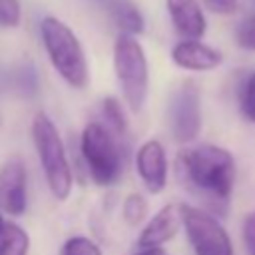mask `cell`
Returning <instances> with one entry per match:
<instances>
[{
  "mask_svg": "<svg viewBox=\"0 0 255 255\" xmlns=\"http://www.w3.org/2000/svg\"><path fill=\"white\" fill-rule=\"evenodd\" d=\"M175 171L181 185L207 203V211H227L235 183V159L231 151L215 143L181 149L175 159Z\"/></svg>",
  "mask_w": 255,
  "mask_h": 255,
  "instance_id": "cell-1",
  "label": "cell"
},
{
  "mask_svg": "<svg viewBox=\"0 0 255 255\" xmlns=\"http://www.w3.org/2000/svg\"><path fill=\"white\" fill-rule=\"evenodd\" d=\"M44 50L58 76L72 88L84 90L90 82V68L84 48L74 30L56 16H46L40 24Z\"/></svg>",
  "mask_w": 255,
  "mask_h": 255,
  "instance_id": "cell-2",
  "label": "cell"
},
{
  "mask_svg": "<svg viewBox=\"0 0 255 255\" xmlns=\"http://www.w3.org/2000/svg\"><path fill=\"white\" fill-rule=\"evenodd\" d=\"M32 141L48 183L50 193L58 201H66L72 193L74 175L68 163L66 147L56 124L50 120L46 112H38L32 120Z\"/></svg>",
  "mask_w": 255,
  "mask_h": 255,
  "instance_id": "cell-3",
  "label": "cell"
},
{
  "mask_svg": "<svg viewBox=\"0 0 255 255\" xmlns=\"http://www.w3.org/2000/svg\"><path fill=\"white\" fill-rule=\"evenodd\" d=\"M114 72L128 108L133 114L141 112L149 88V68L145 52L135 36L118 34L114 42Z\"/></svg>",
  "mask_w": 255,
  "mask_h": 255,
  "instance_id": "cell-4",
  "label": "cell"
},
{
  "mask_svg": "<svg viewBox=\"0 0 255 255\" xmlns=\"http://www.w3.org/2000/svg\"><path fill=\"white\" fill-rule=\"evenodd\" d=\"M82 157L92 181L100 187L114 185L122 175V151L116 143V135L100 122L86 124L80 137Z\"/></svg>",
  "mask_w": 255,
  "mask_h": 255,
  "instance_id": "cell-5",
  "label": "cell"
},
{
  "mask_svg": "<svg viewBox=\"0 0 255 255\" xmlns=\"http://www.w3.org/2000/svg\"><path fill=\"white\" fill-rule=\"evenodd\" d=\"M187 241L195 255H235L233 243L221 221L207 209L179 203Z\"/></svg>",
  "mask_w": 255,
  "mask_h": 255,
  "instance_id": "cell-6",
  "label": "cell"
},
{
  "mask_svg": "<svg viewBox=\"0 0 255 255\" xmlns=\"http://www.w3.org/2000/svg\"><path fill=\"white\" fill-rule=\"evenodd\" d=\"M167 124L175 141L189 143L201 131V94L193 80H183L169 98Z\"/></svg>",
  "mask_w": 255,
  "mask_h": 255,
  "instance_id": "cell-7",
  "label": "cell"
},
{
  "mask_svg": "<svg viewBox=\"0 0 255 255\" xmlns=\"http://www.w3.org/2000/svg\"><path fill=\"white\" fill-rule=\"evenodd\" d=\"M28 207V171L22 157L12 155L0 165V211L24 215Z\"/></svg>",
  "mask_w": 255,
  "mask_h": 255,
  "instance_id": "cell-8",
  "label": "cell"
},
{
  "mask_svg": "<svg viewBox=\"0 0 255 255\" xmlns=\"http://www.w3.org/2000/svg\"><path fill=\"white\" fill-rule=\"evenodd\" d=\"M135 171H137L143 187L151 195H157L165 189L169 165H167L165 149L157 139H147L137 147V151H135Z\"/></svg>",
  "mask_w": 255,
  "mask_h": 255,
  "instance_id": "cell-9",
  "label": "cell"
},
{
  "mask_svg": "<svg viewBox=\"0 0 255 255\" xmlns=\"http://www.w3.org/2000/svg\"><path fill=\"white\" fill-rule=\"evenodd\" d=\"M181 225H183L181 207L177 203H167L155 215H151V219L141 227L135 245H137V249L161 247L163 243L171 241L177 235Z\"/></svg>",
  "mask_w": 255,
  "mask_h": 255,
  "instance_id": "cell-10",
  "label": "cell"
},
{
  "mask_svg": "<svg viewBox=\"0 0 255 255\" xmlns=\"http://www.w3.org/2000/svg\"><path fill=\"white\" fill-rule=\"evenodd\" d=\"M171 60L177 68L187 72H209L221 66L223 54L201 40H181L171 48Z\"/></svg>",
  "mask_w": 255,
  "mask_h": 255,
  "instance_id": "cell-11",
  "label": "cell"
},
{
  "mask_svg": "<svg viewBox=\"0 0 255 255\" xmlns=\"http://www.w3.org/2000/svg\"><path fill=\"white\" fill-rule=\"evenodd\" d=\"M165 8L181 40H201L205 36L207 20L199 0H165Z\"/></svg>",
  "mask_w": 255,
  "mask_h": 255,
  "instance_id": "cell-12",
  "label": "cell"
},
{
  "mask_svg": "<svg viewBox=\"0 0 255 255\" xmlns=\"http://www.w3.org/2000/svg\"><path fill=\"white\" fill-rule=\"evenodd\" d=\"M100 4L108 12L112 22L120 28L122 34L137 36L145 30L143 16L131 0H100Z\"/></svg>",
  "mask_w": 255,
  "mask_h": 255,
  "instance_id": "cell-13",
  "label": "cell"
},
{
  "mask_svg": "<svg viewBox=\"0 0 255 255\" xmlns=\"http://www.w3.org/2000/svg\"><path fill=\"white\" fill-rule=\"evenodd\" d=\"M28 233L16 223H6L4 235L0 237V255H28Z\"/></svg>",
  "mask_w": 255,
  "mask_h": 255,
  "instance_id": "cell-14",
  "label": "cell"
},
{
  "mask_svg": "<svg viewBox=\"0 0 255 255\" xmlns=\"http://www.w3.org/2000/svg\"><path fill=\"white\" fill-rule=\"evenodd\" d=\"M102 116H104V120H106V128H108L114 135L122 137V135L126 133V129H128L126 112H124L122 104H120L116 98L108 96V98L102 100Z\"/></svg>",
  "mask_w": 255,
  "mask_h": 255,
  "instance_id": "cell-15",
  "label": "cell"
},
{
  "mask_svg": "<svg viewBox=\"0 0 255 255\" xmlns=\"http://www.w3.org/2000/svg\"><path fill=\"white\" fill-rule=\"evenodd\" d=\"M122 215H124V221L131 227L139 225L145 215H147V203L143 199V195L139 193H129L126 199H124V205H122Z\"/></svg>",
  "mask_w": 255,
  "mask_h": 255,
  "instance_id": "cell-16",
  "label": "cell"
},
{
  "mask_svg": "<svg viewBox=\"0 0 255 255\" xmlns=\"http://www.w3.org/2000/svg\"><path fill=\"white\" fill-rule=\"evenodd\" d=\"M62 255H104L100 245L84 235L68 237L62 245Z\"/></svg>",
  "mask_w": 255,
  "mask_h": 255,
  "instance_id": "cell-17",
  "label": "cell"
},
{
  "mask_svg": "<svg viewBox=\"0 0 255 255\" xmlns=\"http://www.w3.org/2000/svg\"><path fill=\"white\" fill-rule=\"evenodd\" d=\"M235 40L239 48L255 52V14L239 22V26L235 28Z\"/></svg>",
  "mask_w": 255,
  "mask_h": 255,
  "instance_id": "cell-18",
  "label": "cell"
},
{
  "mask_svg": "<svg viewBox=\"0 0 255 255\" xmlns=\"http://www.w3.org/2000/svg\"><path fill=\"white\" fill-rule=\"evenodd\" d=\"M239 106H241V114L247 122L255 124V72L249 76V80L245 82L243 90H241V98H239Z\"/></svg>",
  "mask_w": 255,
  "mask_h": 255,
  "instance_id": "cell-19",
  "label": "cell"
},
{
  "mask_svg": "<svg viewBox=\"0 0 255 255\" xmlns=\"http://www.w3.org/2000/svg\"><path fill=\"white\" fill-rule=\"evenodd\" d=\"M22 20L18 0H0V28H16Z\"/></svg>",
  "mask_w": 255,
  "mask_h": 255,
  "instance_id": "cell-20",
  "label": "cell"
},
{
  "mask_svg": "<svg viewBox=\"0 0 255 255\" xmlns=\"http://www.w3.org/2000/svg\"><path fill=\"white\" fill-rule=\"evenodd\" d=\"M241 237L247 255H255V211L247 213L241 221Z\"/></svg>",
  "mask_w": 255,
  "mask_h": 255,
  "instance_id": "cell-21",
  "label": "cell"
},
{
  "mask_svg": "<svg viewBox=\"0 0 255 255\" xmlns=\"http://www.w3.org/2000/svg\"><path fill=\"white\" fill-rule=\"evenodd\" d=\"M203 4L215 14H233L237 8V0H203Z\"/></svg>",
  "mask_w": 255,
  "mask_h": 255,
  "instance_id": "cell-22",
  "label": "cell"
},
{
  "mask_svg": "<svg viewBox=\"0 0 255 255\" xmlns=\"http://www.w3.org/2000/svg\"><path fill=\"white\" fill-rule=\"evenodd\" d=\"M131 255H167V253L161 247H147V249H137Z\"/></svg>",
  "mask_w": 255,
  "mask_h": 255,
  "instance_id": "cell-23",
  "label": "cell"
},
{
  "mask_svg": "<svg viewBox=\"0 0 255 255\" xmlns=\"http://www.w3.org/2000/svg\"><path fill=\"white\" fill-rule=\"evenodd\" d=\"M4 229H6V221H4V217H2V213H0V237L4 235Z\"/></svg>",
  "mask_w": 255,
  "mask_h": 255,
  "instance_id": "cell-24",
  "label": "cell"
}]
</instances>
